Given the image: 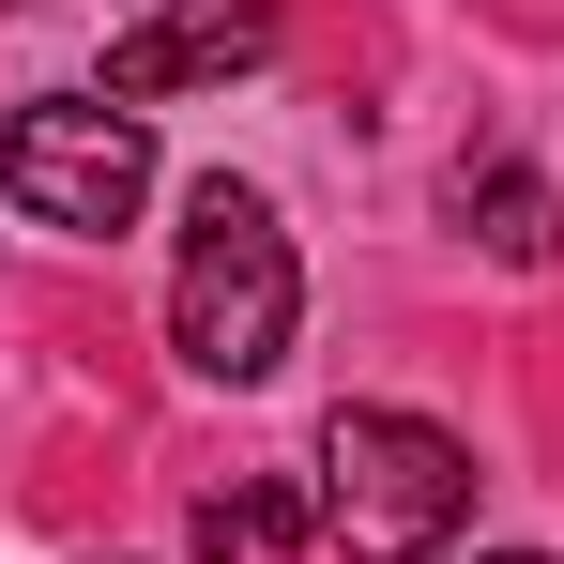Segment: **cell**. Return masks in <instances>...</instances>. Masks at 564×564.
Instances as JSON below:
<instances>
[{
	"label": "cell",
	"mask_w": 564,
	"mask_h": 564,
	"mask_svg": "<svg viewBox=\"0 0 564 564\" xmlns=\"http://www.w3.org/2000/svg\"><path fill=\"white\" fill-rule=\"evenodd\" d=\"M473 519V443L427 412H336L321 427V534L351 564H443Z\"/></svg>",
	"instance_id": "obj_2"
},
{
	"label": "cell",
	"mask_w": 564,
	"mask_h": 564,
	"mask_svg": "<svg viewBox=\"0 0 564 564\" xmlns=\"http://www.w3.org/2000/svg\"><path fill=\"white\" fill-rule=\"evenodd\" d=\"M290 321H305V260H290L260 184H198L184 198V275H169V351L198 381H275Z\"/></svg>",
	"instance_id": "obj_1"
},
{
	"label": "cell",
	"mask_w": 564,
	"mask_h": 564,
	"mask_svg": "<svg viewBox=\"0 0 564 564\" xmlns=\"http://www.w3.org/2000/svg\"><path fill=\"white\" fill-rule=\"evenodd\" d=\"M443 214H458L473 245L503 260V275H550L564 260V198L519 169V153H458V184H443Z\"/></svg>",
	"instance_id": "obj_5"
},
{
	"label": "cell",
	"mask_w": 564,
	"mask_h": 564,
	"mask_svg": "<svg viewBox=\"0 0 564 564\" xmlns=\"http://www.w3.org/2000/svg\"><path fill=\"white\" fill-rule=\"evenodd\" d=\"M245 62H275V0H153V15L107 31V107L214 93V77H245Z\"/></svg>",
	"instance_id": "obj_4"
},
{
	"label": "cell",
	"mask_w": 564,
	"mask_h": 564,
	"mask_svg": "<svg viewBox=\"0 0 564 564\" xmlns=\"http://www.w3.org/2000/svg\"><path fill=\"white\" fill-rule=\"evenodd\" d=\"M229 503H245V550H290V534H321V488H290V473L229 488Z\"/></svg>",
	"instance_id": "obj_6"
},
{
	"label": "cell",
	"mask_w": 564,
	"mask_h": 564,
	"mask_svg": "<svg viewBox=\"0 0 564 564\" xmlns=\"http://www.w3.org/2000/svg\"><path fill=\"white\" fill-rule=\"evenodd\" d=\"M473 564H550V550H473Z\"/></svg>",
	"instance_id": "obj_7"
},
{
	"label": "cell",
	"mask_w": 564,
	"mask_h": 564,
	"mask_svg": "<svg viewBox=\"0 0 564 564\" xmlns=\"http://www.w3.org/2000/svg\"><path fill=\"white\" fill-rule=\"evenodd\" d=\"M0 198L31 214V229H62V245H107V229H138V198H153V122L107 93H31L0 122Z\"/></svg>",
	"instance_id": "obj_3"
},
{
	"label": "cell",
	"mask_w": 564,
	"mask_h": 564,
	"mask_svg": "<svg viewBox=\"0 0 564 564\" xmlns=\"http://www.w3.org/2000/svg\"><path fill=\"white\" fill-rule=\"evenodd\" d=\"M138 15H153V0H138Z\"/></svg>",
	"instance_id": "obj_8"
}]
</instances>
